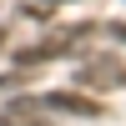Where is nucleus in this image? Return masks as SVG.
Masks as SVG:
<instances>
[{
  "instance_id": "3",
  "label": "nucleus",
  "mask_w": 126,
  "mask_h": 126,
  "mask_svg": "<svg viewBox=\"0 0 126 126\" xmlns=\"http://www.w3.org/2000/svg\"><path fill=\"white\" fill-rule=\"evenodd\" d=\"M46 111H66V116H101V101L86 96V91H46V96H35Z\"/></svg>"
},
{
  "instance_id": "1",
  "label": "nucleus",
  "mask_w": 126,
  "mask_h": 126,
  "mask_svg": "<svg viewBox=\"0 0 126 126\" xmlns=\"http://www.w3.org/2000/svg\"><path fill=\"white\" fill-rule=\"evenodd\" d=\"M116 86H126V66L121 61L96 56L86 66H76V91H116Z\"/></svg>"
},
{
  "instance_id": "2",
  "label": "nucleus",
  "mask_w": 126,
  "mask_h": 126,
  "mask_svg": "<svg viewBox=\"0 0 126 126\" xmlns=\"http://www.w3.org/2000/svg\"><path fill=\"white\" fill-rule=\"evenodd\" d=\"M86 30H91V25H61V35H50V40H40V46L20 50L15 66H35V61H56V56H66V50H76L81 40H86Z\"/></svg>"
}]
</instances>
